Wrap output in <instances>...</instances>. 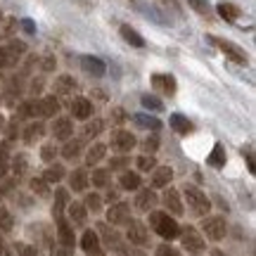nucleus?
Here are the masks:
<instances>
[{
	"mask_svg": "<svg viewBox=\"0 0 256 256\" xmlns=\"http://www.w3.org/2000/svg\"><path fill=\"white\" fill-rule=\"evenodd\" d=\"M150 226L154 228L156 235H162L164 240H176L178 232H180V226L166 211H152L150 214Z\"/></svg>",
	"mask_w": 256,
	"mask_h": 256,
	"instance_id": "f257e3e1",
	"label": "nucleus"
},
{
	"mask_svg": "<svg viewBox=\"0 0 256 256\" xmlns=\"http://www.w3.org/2000/svg\"><path fill=\"white\" fill-rule=\"evenodd\" d=\"M185 202L194 216H206L211 209V202L206 200V194L197 188H185Z\"/></svg>",
	"mask_w": 256,
	"mask_h": 256,
	"instance_id": "f03ea898",
	"label": "nucleus"
},
{
	"mask_svg": "<svg viewBox=\"0 0 256 256\" xmlns=\"http://www.w3.org/2000/svg\"><path fill=\"white\" fill-rule=\"evenodd\" d=\"M202 228H204V235L214 242H220V240L226 238V232H228V223L223 216H209V218L202 223Z\"/></svg>",
	"mask_w": 256,
	"mask_h": 256,
	"instance_id": "7ed1b4c3",
	"label": "nucleus"
},
{
	"mask_svg": "<svg viewBox=\"0 0 256 256\" xmlns=\"http://www.w3.org/2000/svg\"><path fill=\"white\" fill-rule=\"evenodd\" d=\"M178 235L183 238V247L188 249V252H192V254H200V252H204V247H206V244H204V240H202V235L192 228V226L183 228Z\"/></svg>",
	"mask_w": 256,
	"mask_h": 256,
	"instance_id": "20e7f679",
	"label": "nucleus"
},
{
	"mask_svg": "<svg viewBox=\"0 0 256 256\" xmlns=\"http://www.w3.org/2000/svg\"><path fill=\"white\" fill-rule=\"evenodd\" d=\"M112 150H116V152H121V154H126V152H130L133 147H136V136L130 133V130H114L112 133Z\"/></svg>",
	"mask_w": 256,
	"mask_h": 256,
	"instance_id": "39448f33",
	"label": "nucleus"
},
{
	"mask_svg": "<svg viewBox=\"0 0 256 256\" xmlns=\"http://www.w3.org/2000/svg\"><path fill=\"white\" fill-rule=\"evenodd\" d=\"M107 220H110L112 226H128V220H130V206H128L126 202L112 204L110 209H107Z\"/></svg>",
	"mask_w": 256,
	"mask_h": 256,
	"instance_id": "423d86ee",
	"label": "nucleus"
},
{
	"mask_svg": "<svg viewBox=\"0 0 256 256\" xmlns=\"http://www.w3.org/2000/svg\"><path fill=\"white\" fill-rule=\"evenodd\" d=\"M126 238L130 244H136V247H142V244H147V240H150V232H147V228L140 223V220H128V230H126Z\"/></svg>",
	"mask_w": 256,
	"mask_h": 256,
	"instance_id": "0eeeda50",
	"label": "nucleus"
},
{
	"mask_svg": "<svg viewBox=\"0 0 256 256\" xmlns=\"http://www.w3.org/2000/svg\"><path fill=\"white\" fill-rule=\"evenodd\" d=\"M209 40L214 43V46H218L220 50H223V52H226V55L232 60V62L247 64V55H244V50H242V48H238L235 43H230V40H220V38H214V36H211Z\"/></svg>",
	"mask_w": 256,
	"mask_h": 256,
	"instance_id": "6e6552de",
	"label": "nucleus"
},
{
	"mask_svg": "<svg viewBox=\"0 0 256 256\" xmlns=\"http://www.w3.org/2000/svg\"><path fill=\"white\" fill-rule=\"evenodd\" d=\"M57 220V240H60V244H64V247H72L74 249V242H76V235H74V228L72 223L66 218H55Z\"/></svg>",
	"mask_w": 256,
	"mask_h": 256,
	"instance_id": "1a4fd4ad",
	"label": "nucleus"
},
{
	"mask_svg": "<svg viewBox=\"0 0 256 256\" xmlns=\"http://www.w3.org/2000/svg\"><path fill=\"white\" fill-rule=\"evenodd\" d=\"M81 247H83V252H86L88 256H98V254H102L100 238H98V232H95V230H86V232H83Z\"/></svg>",
	"mask_w": 256,
	"mask_h": 256,
	"instance_id": "9d476101",
	"label": "nucleus"
},
{
	"mask_svg": "<svg viewBox=\"0 0 256 256\" xmlns=\"http://www.w3.org/2000/svg\"><path fill=\"white\" fill-rule=\"evenodd\" d=\"M152 86L156 90H162L164 95H174L176 92V78L171 74H154L152 76Z\"/></svg>",
	"mask_w": 256,
	"mask_h": 256,
	"instance_id": "9b49d317",
	"label": "nucleus"
},
{
	"mask_svg": "<svg viewBox=\"0 0 256 256\" xmlns=\"http://www.w3.org/2000/svg\"><path fill=\"white\" fill-rule=\"evenodd\" d=\"M72 114H74V119H90L92 116V102L90 100H86V98H76V100L72 102Z\"/></svg>",
	"mask_w": 256,
	"mask_h": 256,
	"instance_id": "f8f14e48",
	"label": "nucleus"
},
{
	"mask_svg": "<svg viewBox=\"0 0 256 256\" xmlns=\"http://www.w3.org/2000/svg\"><path fill=\"white\" fill-rule=\"evenodd\" d=\"M152 188H166L174 180V168L171 166H154L152 168Z\"/></svg>",
	"mask_w": 256,
	"mask_h": 256,
	"instance_id": "ddd939ff",
	"label": "nucleus"
},
{
	"mask_svg": "<svg viewBox=\"0 0 256 256\" xmlns=\"http://www.w3.org/2000/svg\"><path fill=\"white\" fill-rule=\"evenodd\" d=\"M164 206L171 211L174 216H180V214L185 211L183 209V202H180V194H178L174 188H168V190L164 192Z\"/></svg>",
	"mask_w": 256,
	"mask_h": 256,
	"instance_id": "4468645a",
	"label": "nucleus"
},
{
	"mask_svg": "<svg viewBox=\"0 0 256 256\" xmlns=\"http://www.w3.org/2000/svg\"><path fill=\"white\" fill-rule=\"evenodd\" d=\"M90 176H88V171L86 168H76L72 176H69V188H72L74 192H83L88 185H90V180H88Z\"/></svg>",
	"mask_w": 256,
	"mask_h": 256,
	"instance_id": "2eb2a0df",
	"label": "nucleus"
},
{
	"mask_svg": "<svg viewBox=\"0 0 256 256\" xmlns=\"http://www.w3.org/2000/svg\"><path fill=\"white\" fill-rule=\"evenodd\" d=\"M81 64H83V69L88 74H92V76H104V72H107V66H104V62H102L100 57L86 55V57H81Z\"/></svg>",
	"mask_w": 256,
	"mask_h": 256,
	"instance_id": "dca6fc26",
	"label": "nucleus"
},
{
	"mask_svg": "<svg viewBox=\"0 0 256 256\" xmlns=\"http://www.w3.org/2000/svg\"><path fill=\"white\" fill-rule=\"evenodd\" d=\"M100 228V235L104 238V242H107V247L114 249V252H119V254H124V249H121V238H119V232H114V230L110 228V226H98Z\"/></svg>",
	"mask_w": 256,
	"mask_h": 256,
	"instance_id": "f3484780",
	"label": "nucleus"
},
{
	"mask_svg": "<svg viewBox=\"0 0 256 256\" xmlns=\"http://www.w3.org/2000/svg\"><path fill=\"white\" fill-rule=\"evenodd\" d=\"M74 133V121L72 119H57L55 126H52V136L57 140H69Z\"/></svg>",
	"mask_w": 256,
	"mask_h": 256,
	"instance_id": "a211bd4d",
	"label": "nucleus"
},
{
	"mask_svg": "<svg viewBox=\"0 0 256 256\" xmlns=\"http://www.w3.org/2000/svg\"><path fill=\"white\" fill-rule=\"evenodd\" d=\"M156 204V194L152 190H140L136 197V209L138 211H150Z\"/></svg>",
	"mask_w": 256,
	"mask_h": 256,
	"instance_id": "6ab92c4d",
	"label": "nucleus"
},
{
	"mask_svg": "<svg viewBox=\"0 0 256 256\" xmlns=\"http://www.w3.org/2000/svg\"><path fill=\"white\" fill-rule=\"evenodd\" d=\"M168 124H171V128H174L176 133H180V136H188V133H192V121L185 119L183 114H171Z\"/></svg>",
	"mask_w": 256,
	"mask_h": 256,
	"instance_id": "aec40b11",
	"label": "nucleus"
},
{
	"mask_svg": "<svg viewBox=\"0 0 256 256\" xmlns=\"http://www.w3.org/2000/svg\"><path fill=\"white\" fill-rule=\"evenodd\" d=\"M66 211H69V218H72L76 226H83V223L88 220V211H86V206H83L81 202H74V204H69V206H66Z\"/></svg>",
	"mask_w": 256,
	"mask_h": 256,
	"instance_id": "412c9836",
	"label": "nucleus"
},
{
	"mask_svg": "<svg viewBox=\"0 0 256 256\" xmlns=\"http://www.w3.org/2000/svg\"><path fill=\"white\" fill-rule=\"evenodd\" d=\"M121 36H124V40H126V43H130L133 48H145V38L140 36L133 26H128V24H124V26H121Z\"/></svg>",
	"mask_w": 256,
	"mask_h": 256,
	"instance_id": "4be33fe9",
	"label": "nucleus"
},
{
	"mask_svg": "<svg viewBox=\"0 0 256 256\" xmlns=\"http://www.w3.org/2000/svg\"><path fill=\"white\" fill-rule=\"evenodd\" d=\"M104 154H107V145H104V142H95V145L88 150V154H86V164L88 166L98 164V162L104 159Z\"/></svg>",
	"mask_w": 256,
	"mask_h": 256,
	"instance_id": "5701e85b",
	"label": "nucleus"
},
{
	"mask_svg": "<svg viewBox=\"0 0 256 256\" xmlns=\"http://www.w3.org/2000/svg\"><path fill=\"white\" fill-rule=\"evenodd\" d=\"M226 147L220 145V142H216L214 145V150H211V154H209V159H206V164L209 166H214V168H220V166L226 164Z\"/></svg>",
	"mask_w": 256,
	"mask_h": 256,
	"instance_id": "b1692460",
	"label": "nucleus"
},
{
	"mask_svg": "<svg viewBox=\"0 0 256 256\" xmlns=\"http://www.w3.org/2000/svg\"><path fill=\"white\" fill-rule=\"evenodd\" d=\"M40 104V116H55L57 112H60V100H57L55 95H50L46 100L38 102Z\"/></svg>",
	"mask_w": 256,
	"mask_h": 256,
	"instance_id": "393cba45",
	"label": "nucleus"
},
{
	"mask_svg": "<svg viewBox=\"0 0 256 256\" xmlns=\"http://www.w3.org/2000/svg\"><path fill=\"white\" fill-rule=\"evenodd\" d=\"M133 124H136L138 128H150V130L162 128V121L154 119V116H147V114H136V116H133Z\"/></svg>",
	"mask_w": 256,
	"mask_h": 256,
	"instance_id": "a878e982",
	"label": "nucleus"
},
{
	"mask_svg": "<svg viewBox=\"0 0 256 256\" xmlns=\"http://www.w3.org/2000/svg\"><path fill=\"white\" fill-rule=\"evenodd\" d=\"M218 14L223 19H226V22H235V19L240 17V8L238 5H232V2H218Z\"/></svg>",
	"mask_w": 256,
	"mask_h": 256,
	"instance_id": "bb28decb",
	"label": "nucleus"
},
{
	"mask_svg": "<svg viewBox=\"0 0 256 256\" xmlns=\"http://www.w3.org/2000/svg\"><path fill=\"white\" fill-rule=\"evenodd\" d=\"M95 188H107L112 180V174H110V168H95L92 171V178H88Z\"/></svg>",
	"mask_w": 256,
	"mask_h": 256,
	"instance_id": "cd10ccee",
	"label": "nucleus"
},
{
	"mask_svg": "<svg viewBox=\"0 0 256 256\" xmlns=\"http://www.w3.org/2000/svg\"><path fill=\"white\" fill-rule=\"evenodd\" d=\"M121 188H124V190H140V183H142V180H140V176L138 174H130V171H126V174L121 176Z\"/></svg>",
	"mask_w": 256,
	"mask_h": 256,
	"instance_id": "c85d7f7f",
	"label": "nucleus"
},
{
	"mask_svg": "<svg viewBox=\"0 0 256 256\" xmlns=\"http://www.w3.org/2000/svg\"><path fill=\"white\" fill-rule=\"evenodd\" d=\"M78 154H81V142H78V140H69V142L62 147V156L64 159H69V162L76 159Z\"/></svg>",
	"mask_w": 256,
	"mask_h": 256,
	"instance_id": "c756f323",
	"label": "nucleus"
},
{
	"mask_svg": "<svg viewBox=\"0 0 256 256\" xmlns=\"http://www.w3.org/2000/svg\"><path fill=\"white\" fill-rule=\"evenodd\" d=\"M62 178H64V168H62L60 164L50 166L46 174H43V180H46V183H60Z\"/></svg>",
	"mask_w": 256,
	"mask_h": 256,
	"instance_id": "7c9ffc66",
	"label": "nucleus"
},
{
	"mask_svg": "<svg viewBox=\"0 0 256 256\" xmlns=\"http://www.w3.org/2000/svg\"><path fill=\"white\" fill-rule=\"evenodd\" d=\"M55 197H57V202H55V206H52V216L55 218H60L62 216V211H64V206H66V190H60L55 192Z\"/></svg>",
	"mask_w": 256,
	"mask_h": 256,
	"instance_id": "2f4dec72",
	"label": "nucleus"
},
{
	"mask_svg": "<svg viewBox=\"0 0 256 256\" xmlns=\"http://www.w3.org/2000/svg\"><path fill=\"white\" fill-rule=\"evenodd\" d=\"M102 133V121H92V124H86L83 128V140H92V138H98Z\"/></svg>",
	"mask_w": 256,
	"mask_h": 256,
	"instance_id": "473e14b6",
	"label": "nucleus"
},
{
	"mask_svg": "<svg viewBox=\"0 0 256 256\" xmlns=\"http://www.w3.org/2000/svg\"><path fill=\"white\" fill-rule=\"evenodd\" d=\"M86 204H83V206H86V211H92V214H98V211L102 209V197L100 194H86Z\"/></svg>",
	"mask_w": 256,
	"mask_h": 256,
	"instance_id": "72a5a7b5",
	"label": "nucleus"
},
{
	"mask_svg": "<svg viewBox=\"0 0 256 256\" xmlns=\"http://www.w3.org/2000/svg\"><path fill=\"white\" fill-rule=\"evenodd\" d=\"M31 190L36 192L38 197H50V185H48L43 178H34V180H31Z\"/></svg>",
	"mask_w": 256,
	"mask_h": 256,
	"instance_id": "f704fd0d",
	"label": "nucleus"
},
{
	"mask_svg": "<svg viewBox=\"0 0 256 256\" xmlns=\"http://www.w3.org/2000/svg\"><path fill=\"white\" fill-rule=\"evenodd\" d=\"M40 136H43V124H31V126H26V130H24V140H26V142H34V140H38Z\"/></svg>",
	"mask_w": 256,
	"mask_h": 256,
	"instance_id": "c9c22d12",
	"label": "nucleus"
},
{
	"mask_svg": "<svg viewBox=\"0 0 256 256\" xmlns=\"http://www.w3.org/2000/svg\"><path fill=\"white\" fill-rule=\"evenodd\" d=\"M142 107H147V110H152V112H162L164 110V102L159 100V98H154V95H142Z\"/></svg>",
	"mask_w": 256,
	"mask_h": 256,
	"instance_id": "e433bc0d",
	"label": "nucleus"
},
{
	"mask_svg": "<svg viewBox=\"0 0 256 256\" xmlns=\"http://www.w3.org/2000/svg\"><path fill=\"white\" fill-rule=\"evenodd\" d=\"M136 164H138V171H152V168L156 166V162H154V156H152V154H150V156L142 154V156H138Z\"/></svg>",
	"mask_w": 256,
	"mask_h": 256,
	"instance_id": "4c0bfd02",
	"label": "nucleus"
},
{
	"mask_svg": "<svg viewBox=\"0 0 256 256\" xmlns=\"http://www.w3.org/2000/svg\"><path fill=\"white\" fill-rule=\"evenodd\" d=\"M14 62H17V57L12 55L8 48H0V69H5V66H12Z\"/></svg>",
	"mask_w": 256,
	"mask_h": 256,
	"instance_id": "58836bf2",
	"label": "nucleus"
},
{
	"mask_svg": "<svg viewBox=\"0 0 256 256\" xmlns=\"http://www.w3.org/2000/svg\"><path fill=\"white\" fill-rule=\"evenodd\" d=\"M22 116H40V104H38V102L22 104Z\"/></svg>",
	"mask_w": 256,
	"mask_h": 256,
	"instance_id": "ea45409f",
	"label": "nucleus"
},
{
	"mask_svg": "<svg viewBox=\"0 0 256 256\" xmlns=\"http://www.w3.org/2000/svg\"><path fill=\"white\" fill-rule=\"evenodd\" d=\"M72 88H76V81H74L72 76H62L57 81V90L60 92H72Z\"/></svg>",
	"mask_w": 256,
	"mask_h": 256,
	"instance_id": "a19ab883",
	"label": "nucleus"
},
{
	"mask_svg": "<svg viewBox=\"0 0 256 256\" xmlns=\"http://www.w3.org/2000/svg\"><path fill=\"white\" fill-rule=\"evenodd\" d=\"M0 228L2 230H12V214L5 206H0Z\"/></svg>",
	"mask_w": 256,
	"mask_h": 256,
	"instance_id": "79ce46f5",
	"label": "nucleus"
},
{
	"mask_svg": "<svg viewBox=\"0 0 256 256\" xmlns=\"http://www.w3.org/2000/svg\"><path fill=\"white\" fill-rule=\"evenodd\" d=\"M14 249H17L19 256H38V249L31 247V244H24V242H19V244H14Z\"/></svg>",
	"mask_w": 256,
	"mask_h": 256,
	"instance_id": "37998d69",
	"label": "nucleus"
},
{
	"mask_svg": "<svg viewBox=\"0 0 256 256\" xmlns=\"http://www.w3.org/2000/svg\"><path fill=\"white\" fill-rule=\"evenodd\" d=\"M55 156H57L55 145H43L40 147V159H43V162H52Z\"/></svg>",
	"mask_w": 256,
	"mask_h": 256,
	"instance_id": "c03bdc74",
	"label": "nucleus"
},
{
	"mask_svg": "<svg viewBox=\"0 0 256 256\" xmlns=\"http://www.w3.org/2000/svg\"><path fill=\"white\" fill-rule=\"evenodd\" d=\"M154 256H180V254H178V249L171 247V244H159Z\"/></svg>",
	"mask_w": 256,
	"mask_h": 256,
	"instance_id": "a18cd8bd",
	"label": "nucleus"
},
{
	"mask_svg": "<svg viewBox=\"0 0 256 256\" xmlns=\"http://www.w3.org/2000/svg\"><path fill=\"white\" fill-rule=\"evenodd\" d=\"M8 50H10V52H12L14 57H22L24 52H26V46H24L22 40H12V43L8 46Z\"/></svg>",
	"mask_w": 256,
	"mask_h": 256,
	"instance_id": "49530a36",
	"label": "nucleus"
},
{
	"mask_svg": "<svg viewBox=\"0 0 256 256\" xmlns=\"http://www.w3.org/2000/svg\"><path fill=\"white\" fill-rule=\"evenodd\" d=\"M190 8L200 14H206L209 12V0H190Z\"/></svg>",
	"mask_w": 256,
	"mask_h": 256,
	"instance_id": "de8ad7c7",
	"label": "nucleus"
},
{
	"mask_svg": "<svg viewBox=\"0 0 256 256\" xmlns=\"http://www.w3.org/2000/svg\"><path fill=\"white\" fill-rule=\"evenodd\" d=\"M12 168H14V174H24V171H26V154H17L14 156V166H12Z\"/></svg>",
	"mask_w": 256,
	"mask_h": 256,
	"instance_id": "09e8293b",
	"label": "nucleus"
},
{
	"mask_svg": "<svg viewBox=\"0 0 256 256\" xmlns=\"http://www.w3.org/2000/svg\"><path fill=\"white\" fill-rule=\"evenodd\" d=\"M50 256H74V249L64 247V244H57V247L50 249Z\"/></svg>",
	"mask_w": 256,
	"mask_h": 256,
	"instance_id": "8fccbe9b",
	"label": "nucleus"
},
{
	"mask_svg": "<svg viewBox=\"0 0 256 256\" xmlns=\"http://www.w3.org/2000/svg\"><path fill=\"white\" fill-rule=\"evenodd\" d=\"M142 147H145V152L154 154L156 150H159V140H156V138H147L145 142H142Z\"/></svg>",
	"mask_w": 256,
	"mask_h": 256,
	"instance_id": "3c124183",
	"label": "nucleus"
},
{
	"mask_svg": "<svg viewBox=\"0 0 256 256\" xmlns=\"http://www.w3.org/2000/svg\"><path fill=\"white\" fill-rule=\"evenodd\" d=\"M10 159V140L5 142H0V164H8Z\"/></svg>",
	"mask_w": 256,
	"mask_h": 256,
	"instance_id": "603ef678",
	"label": "nucleus"
},
{
	"mask_svg": "<svg viewBox=\"0 0 256 256\" xmlns=\"http://www.w3.org/2000/svg\"><path fill=\"white\" fill-rule=\"evenodd\" d=\"M128 159L126 156H116V159H112V171H121V168H126Z\"/></svg>",
	"mask_w": 256,
	"mask_h": 256,
	"instance_id": "864d4df0",
	"label": "nucleus"
},
{
	"mask_svg": "<svg viewBox=\"0 0 256 256\" xmlns=\"http://www.w3.org/2000/svg\"><path fill=\"white\" fill-rule=\"evenodd\" d=\"M242 154L247 156V166H249V171H252V174H254V154H252V150H242Z\"/></svg>",
	"mask_w": 256,
	"mask_h": 256,
	"instance_id": "5fc2aeb1",
	"label": "nucleus"
},
{
	"mask_svg": "<svg viewBox=\"0 0 256 256\" xmlns=\"http://www.w3.org/2000/svg\"><path fill=\"white\" fill-rule=\"evenodd\" d=\"M22 28H24L26 34H36V24H34L31 19H24V22H22Z\"/></svg>",
	"mask_w": 256,
	"mask_h": 256,
	"instance_id": "6e6d98bb",
	"label": "nucleus"
},
{
	"mask_svg": "<svg viewBox=\"0 0 256 256\" xmlns=\"http://www.w3.org/2000/svg\"><path fill=\"white\" fill-rule=\"evenodd\" d=\"M211 256H226V254H223V252H218V249H214V252H211Z\"/></svg>",
	"mask_w": 256,
	"mask_h": 256,
	"instance_id": "4d7b16f0",
	"label": "nucleus"
},
{
	"mask_svg": "<svg viewBox=\"0 0 256 256\" xmlns=\"http://www.w3.org/2000/svg\"><path fill=\"white\" fill-rule=\"evenodd\" d=\"M0 254H2V238H0Z\"/></svg>",
	"mask_w": 256,
	"mask_h": 256,
	"instance_id": "13d9d810",
	"label": "nucleus"
},
{
	"mask_svg": "<svg viewBox=\"0 0 256 256\" xmlns=\"http://www.w3.org/2000/svg\"><path fill=\"white\" fill-rule=\"evenodd\" d=\"M2 124H5V119H2V116H0V128H2Z\"/></svg>",
	"mask_w": 256,
	"mask_h": 256,
	"instance_id": "bf43d9fd",
	"label": "nucleus"
},
{
	"mask_svg": "<svg viewBox=\"0 0 256 256\" xmlns=\"http://www.w3.org/2000/svg\"><path fill=\"white\" fill-rule=\"evenodd\" d=\"M133 256H145V254H140V252H136V254H133Z\"/></svg>",
	"mask_w": 256,
	"mask_h": 256,
	"instance_id": "052dcab7",
	"label": "nucleus"
},
{
	"mask_svg": "<svg viewBox=\"0 0 256 256\" xmlns=\"http://www.w3.org/2000/svg\"><path fill=\"white\" fill-rule=\"evenodd\" d=\"M0 17H2V14H0Z\"/></svg>",
	"mask_w": 256,
	"mask_h": 256,
	"instance_id": "680f3d73",
	"label": "nucleus"
},
{
	"mask_svg": "<svg viewBox=\"0 0 256 256\" xmlns=\"http://www.w3.org/2000/svg\"><path fill=\"white\" fill-rule=\"evenodd\" d=\"M98 256H100V254H98Z\"/></svg>",
	"mask_w": 256,
	"mask_h": 256,
	"instance_id": "e2e57ef3",
	"label": "nucleus"
}]
</instances>
